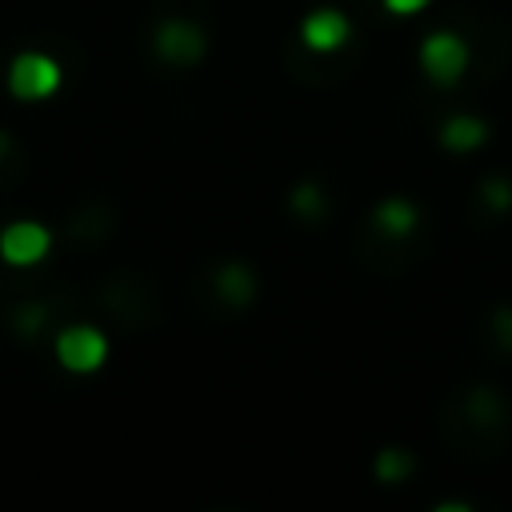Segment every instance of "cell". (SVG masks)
<instances>
[{
    "label": "cell",
    "instance_id": "6da1fadb",
    "mask_svg": "<svg viewBox=\"0 0 512 512\" xmlns=\"http://www.w3.org/2000/svg\"><path fill=\"white\" fill-rule=\"evenodd\" d=\"M420 68L432 84H456L468 72V44L456 32H432L420 44Z\"/></svg>",
    "mask_w": 512,
    "mask_h": 512
},
{
    "label": "cell",
    "instance_id": "7a4b0ae2",
    "mask_svg": "<svg viewBox=\"0 0 512 512\" xmlns=\"http://www.w3.org/2000/svg\"><path fill=\"white\" fill-rule=\"evenodd\" d=\"M8 88L20 100H44L60 88V64L44 52H20L8 68Z\"/></svg>",
    "mask_w": 512,
    "mask_h": 512
},
{
    "label": "cell",
    "instance_id": "3957f363",
    "mask_svg": "<svg viewBox=\"0 0 512 512\" xmlns=\"http://www.w3.org/2000/svg\"><path fill=\"white\" fill-rule=\"evenodd\" d=\"M104 356H108V340H104V332H96L88 324H72L56 336V360L68 372H92L104 364Z\"/></svg>",
    "mask_w": 512,
    "mask_h": 512
},
{
    "label": "cell",
    "instance_id": "277c9868",
    "mask_svg": "<svg viewBox=\"0 0 512 512\" xmlns=\"http://www.w3.org/2000/svg\"><path fill=\"white\" fill-rule=\"evenodd\" d=\"M156 52L168 60V64H196L200 56H204V28L200 24H192V20H180V16H172V20H164L160 28H156Z\"/></svg>",
    "mask_w": 512,
    "mask_h": 512
},
{
    "label": "cell",
    "instance_id": "5b68a950",
    "mask_svg": "<svg viewBox=\"0 0 512 512\" xmlns=\"http://www.w3.org/2000/svg\"><path fill=\"white\" fill-rule=\"evenodd\" d=\"M48 244H52V236L36 220H16V224H8L0 232V256L8 264H36V260H44Z\"/></svg>",
    "mask_w": 512,
    "mask_h": 512
},
{
    "label": "cell",
    "instance_id": "8992f818",
    "mask_svg": "<svg viewBox=\"0 0 512 512\" xmlns=\"http://www.w3.org/2000/svg\"><path fill=\"white\" fill-rule=\"evenodd\" d=\"M348 36H352V24H348V16L336 12V8H316V12H308L304 24H300V40H304L312 52H336Z\"/></svg>",
    "mask_w": 512,
    "mask_h": 512
},
{
    "label": "cell",
    "instance_id": "52a82bcc",
    "mask_svg": "<svg viewBox=\"0 0 512 512\" xmlns=\"http://www.w3.org/2000/svg\"><path fill=\"white\" fill-rule=\"evenodd\" d=\"M488 140V124L480 116H468V112H456L440 124V144L452 148V152H472Z\"/></svg>",
    "mask_w": 512,
    "mask_h": 512
},
{
    "label": "cell",
    "instance_id": "ba28073f",
    "mask_svg": "<svg viewBox=\"0 0 512 512\" xmlns=\"http://www.w3.org/2000/svg\"><path fill=\"white\" fill-rule=\"evenodd\" d=\"M372 220H376V228H380L384 236H408V232L420 224V212H416L412 200H404V196H388V200L376 204Z\"/></svg>",
    "mask_w": 512,
    "mask_h": 512
},
{
    "label": "cell",
    "instance_id": "9c48e42d",
    "mask_svg": "<svg viewBox=\"0 0 512 512\" xmlns=\"http://www.w3.org/2000/svg\"><path fill=\"white\" fill-rule=\"evenodd\" d=\"M216 292H220L224 300H232V304H244V300L256 296V280H252V272H248L244 264H228V268H220V276H216Z\"/></svg>",
    "mask_w": 512,
    "mask_h": 512
},
{
    "label": "cell",
    "instance_id": "30bf717a",
    "mask_svg": "<svg viewBox=\"0 0 512 512\" xmlns=\"http://www.w3.org/2000/svg\"><path fill=\"white\" fill-rule=\"evenodd\" d=\"M408 472H412V456H408L404 448H384V452L376 456V476H380L384 484H400Z\"/></svg>",
    "mask_w": 512,
    "mask_h": 512
},
{
    "label": "cell",
    "instance_id": "8fae6325",
    "mask_svg": "<svg viewBox=\"0 0 512 512\" xmlns=\"http://www.w3.org/2000/svg\"><path fill=\"white\" fill-rule=\"evenodd\" d=\"M292 208H296L300 216H320V212H324L320 188H316V184H300V188L292 192Z\"/></svg>",
    "mask_w": 512,
    "mask_h": 512
},
{
    "label": "cell",
    "instance_id": "7c38bea8",
    "mask_svg": "<svg viewBox=\"0 0 512 512\" xmlns=\"http://www.w3.org/2000/svg\"><path fill=\"white\" fill-rule=\"evenodd\" d=\"M484 200H488L492 208H508V204H512V184L500 180V176H492V180L484 184Z\"/></svg>",
    "mask_w": 512,
    "mask_h": 512
},
{
    "label": "cell",
    "instance_id": "4fadbf2b",
    "mask_svg": "<svg viewBox=\"0 0 512 512\" xmlns=\"http://www.w3.org/2000/svg\"><path fill=\"white\" fill-rule=\"evenodd\" d=\"M432 0H384V8L392 12V16H412V12H420V8H428Z\"/></svg>",
    "mask_w": 512,
    "mask_h": 512
}]
</instances>
